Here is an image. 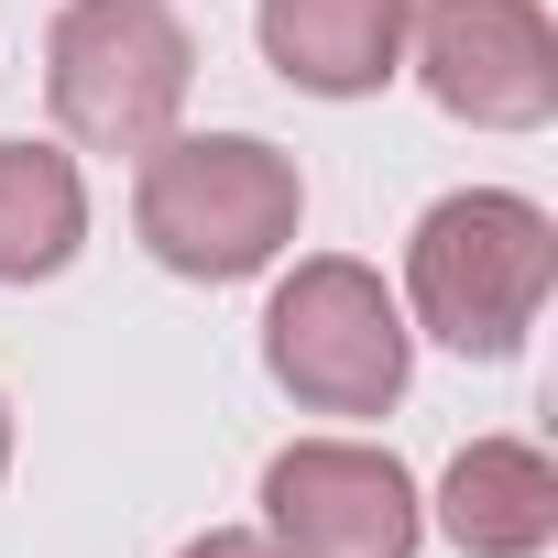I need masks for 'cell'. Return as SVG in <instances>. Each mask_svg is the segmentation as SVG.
Masks as SVG:
<instances>
[{
	"instance_id": "1",
	"label": "cell",
	"mask_w": 558,
	"mask_h": 558,
	"mask_svg": "<svg viewBox=\"0 0 558 558\" xmlns=\"http://www.w3.org/2000/svg\"><path fill=\"white\" fill-rule=\"evenodd\" d=\"M558 286V230L547 208L504 197V186H471V197H438L405 241V296H416V329L449 340L460 362H514L536 307Z\"/></svg>"
},
{
	"instance_id": "2",
	"label": "cell",
	"mask_w": 558,
	"mask_h": 558,
	"mask_svg": "<svg viewBox=\"0 0 558 558\" xmlns=\"http://www.w3.org/2000/svg\"><path fill=\"white\" fill-rule=\"evenodd\" d=\"M296 208H307L296 165L274 154V143H252V132L154 143L143 197H132L143 252L165 274H197V286H241V274H263L274 252L296 241Z\"/></svg>"
},
{
	"instance_id": "3",
	"label": "cell",
	"mask_w": 558,
	"mask_h": 558,
	"mask_svg": "<svg viewBox=\"0 0 558 558\" xmlns=\"http://www.w3.org/2000/svg\"><path fill=\"white\" fill-rule=\"evenodd\" d=\"M197 77V45L165 0H66L45 45V99L99 154H154L175 132V99Z\"/></svg>"
},
{
	"instance_id": "4",
	"label": "cell",
	"mask_w": 558,
	"mask_h": 558,
	"mask_svg": "<svg viewBox=\"0 0 558 558\" xmlns=\"http://www.w3.org/2000/svg\"><path fill=\"white\" fill-rule=\"evenodd\" d=\"M405 318L362 263H296L263 307V362L318 416H384L405 395Z\"/></svg>"
},
{
	"instance_id": "5",
	"label": "cell",
	"mask_w": 558,
	"mask_h": 558,
	"mask_svg": "<svg viewBox=\"0 0 558 558\" xmlns=\"http://www.w3.org/2000/svg\"><path fill=\"white\" fill-rule=\"evenodd\" d=\"M405 45H416V77L449 121L536 132L558 110V34L536 0H427L405 23Z\"/></svg>"
},
{
	"instance_id": "6",
	"label": "cell",
	"mask_w": 558,
	"mask_h": 558,
	"mask_svg": "<svg viewBox=\"0 0 558 558\" xmlns=\"http://www.w3.org/2000/svg\"><path fill=\"white\" fill-rule=\"evenodd\" d=\"M263 514L286 558H416V482L395 449L307 438L263 471Z\"/></svg>"
},
{
	"instance_id": "7",
	"label": "cell",
	"mask_w": 558,
	"mask_h": 558,
	"mask_svg": "<svg viewBox=\"0 0 558 558\" xmlns=\"http://www.w3.org/2000/svg\"><path fill=\"white\" fill-rule=\"evenodd\" d=\"M416 0H263V66L307 99H373L405 66Z\"/></svg>"
},
{
	"instance_id": "8",
	"label": "cell",
	"mask_w": 558,
	"mask_h": 558,
	"mask_svg": "<svg viewBox=\"0 0 558 558\" xmlns=\"http://www.w3.org/2000/svg\"><path fill=\"white\" fill-rule=\"evenodd\" d=\"M438 525L460 558H536L558 536V471L525 438H471L438 482Z\"/></svg>"
},
{
	"instance_id": "9",
	"label": "cell",
	"mask_w": 558,
	"mask_h": 558,
	"mask_svg": "<svg viewBox=\"0 0 558 558\" xmlns=\"http://www.w3.org/2000/svg\"><path fill=\"white\" fill-rule=\"evenodd\" d=\"M88 241V186L45 143H0V286H45Z\"/></svg>"
},
{
	"instance_id": "10",
	"label": "cell",
	"mask_w": 558,
	"mask_h": 558,
	"mask_svg": "<svg viewBox=\"0 0 558 558\" xmlns=\"http://www.w3.org/2000/svg\"><path fill=\"white\" fill-rule=\"evenodd\" d=\"M186 558H286V547H274V536H197Z\"/></svg>"
},
{
	"instance_id": "11",
	"label": "cell",
	"mask_w": 558,
	"mask_h": 558,
	"mask_svg": "<svg viewBox=\"0 0 558 558\" xmlns=\"http://www.w3.org/2000/svg\"><path fill=\"white\" fill-rule=\"evenodd\" d=\"M0 471H12V416H0Z\"/></svg>"
}]
</instances>
